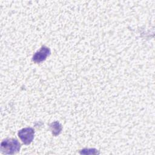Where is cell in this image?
I'll return each mask as SVG.
<instances>
[{"mask_svg":"<svg viewBox=\"0 0 155 155\" xmlns=\"http://www.w3.org/2000/svg\"><path fill=\"white\" fill-rule=\"evenodd\" d=\"M50 128L51 129L52 133L54 136H57L60 134L62 130V126L60 124L59 122L56 121L54 122H52L50 124Z\"/></svg>","mask_w":155,"mask_h":155,"instance_id":"277c9868","label":"cell"},{"mask_svg":"<svg viewBox=\"0 0 155 155\" xmlns=\"http://www.w3.org/2000/svg\"><path fill=\"white\" fill-rule=\"evenodd\" d=\"M18 136L25 145H29L34 139L35 130L33 128L27 127L20 130L18 133Z\"/></svg>","mask_w":155,"mask_h":155,"instance_id":"7a4b0ae2","label":"cell"},{"mask_svg":"<svg viewBox=\"0 0 155 155\" xmlns=\"http://www.w3.org/2000/svg\"><path fill=\"white\" fill-rule=\"evenodd\" d=\"M21 148V144L18 140L14 138L6 139L2 140L1 144L2 153L6 154H13L18 153Z\"/></svg>","mask_w":155,"mask_h":155,"instance_id":"6da1fadb","label":"cell"},{"mask_svg":"<svg viewBox=\"0 0 155 155\" xmlns=\"http://www.w3.org/2000/svg\"><path fill=\"white\" fill-rule=\"evenodd\" d=\"M50 49L46 46H42L39 50L36 51L33 56L32 60L35 63H40L45 61L50 54Z\"/></svg>","mask_w":155,"mask_h":155,"instance_id":"3957f363","label":"cell"},{"mask_svg":"<svg viewBox=\"0 0 155 155\" xmlns=\"http://www.w3.org/2000/svg\"><path fill=\"white\" fill-rule=\"evenodd\" d=\"M80 154H99V152L95 148H84L81 150Z\"/></svg>","mask_w":155,"mask_h":155,"instance_id":"5b68a950","label":"cell"}]
</instances>
